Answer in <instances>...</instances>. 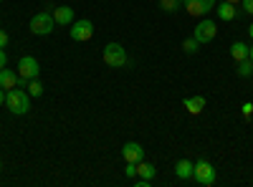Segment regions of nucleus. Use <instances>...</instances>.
Returning a JSON list of instances; mask_svg holds the SVG:
<instances>
[{
    "label": "nucleus",
    "mask_w": 253,
    "mask_h": 187,
    "mask_svg": "<svg viewBox=\"0 0 253 187\" xmlns=\"http://www.w3.org/2000/svg\"><path fill=\"white\" fill-rule=\"evenodd\" d=\"M198 40L195 38H185V43H182V48H185V53H198Z\"/></svg>",
    "instance_id": "20"
},
{
    "label": "nucleus",
    "mask_w": 253,
    "mask_h": 187,
    "mask_svg": "<svg viewBox=\"0 0 253 187\" xmlns=\"http://www.w3.org/2000/svg\"><path fill=\"white\" fill-rule=\"evenodd\" d=\"M193 170H195V162H190V159H180L175 164V175L180 180H193Z\"/></svg>",
    "instance_id": "12"
},
{
    "label": "nucleus",
    "mask_w": 253,
    "mask_h": 187,
    "mask_svg": "<svg viewBox=\"0 0 253 187\" xmlns=\"http://www.w3.org/2000/svg\"><path fill=\"white\" fill-rule=\"evenodd\" d=\"M15 86H26V81L18 76V71L13 69H0V89H15Z\"/></svg>",
    "instance_id": "9"
},
{
    "label": "nucleus",
    "mask_w": 253,
    "mask_h": 187,
    "mask_svg": "<svg viewBox=\"0 0 253 187\" xmlns=\"http://www.w3.org/2000/svg\"><path fill=\"white\" fill-rule=\"evenodd\" d=\"M28 28H31V33H36V36H48V33H53V28H56L53 13H48V10H41V13H36V15L31 18Z\"/></svg>",
    "instance_id": "2"
},
{
    "label": "nucleus",
    "mask_w": 253,
    "mask_h": 187,
    "mask_svg": "<svg viewBox=\"0 0 253 187\" xmlns=\"http://www.w3.org/2000/svg\"><path fill=\"white\" fill-rule=\"evenodd\" d=\"M180 5H182V0H160V8L165 13H175Z\"/></svg>",
    "instance_id": "19"
},
{
    "label": "nucleus",
    "mask_w": 253,
    "mask_h": 187,
    "mask_svg": "<svg viewBox=\"0 0 253 187\" xmlns=\"http://www.w3.org/2000/svg\"><path fill=\"white\" fill-rule=\"evenodd\" d=\"M124 172H126V177H129V180H134L137 177V162H126Z\"/></svg>",
    "instance_id": "21"
},
{
    "label": "nucleus",
    "mask_w": 253,
    "mask_h": 187,
    "mask_svg": "<svg viewBox=\"0 0 253 187\" xmlns=\"http://www.w3.org/2000/svg\"><path fill=\"white\" fill-rule=\"evenodd\" d=\"M185 109L193 114V116H198L205 109V96H187L185 99Z\"/></svg>",
    "instance_id": "13"
},
{
    "label": "nucleus",
    "mask_w": 253,
    "mask_h": 187,
    "mask_svg": "<svg viewBox=\"0 0 253 187\" xmlns=\"http://www.w3.org/2000/svg\"><path fill=\"white\" fill-rule=\"evenodd\" d=\"M241 5H243V10L248 15H253V0H241Z\"/></svg>",
    "instance_id": "23"
},
{
    "label": "nucleus",
    "mask_w": 253,
    "mask_h": 187,
    "mask_svg": "<svg viewBox=\"0 0 253 187\" xmlns=\"http://www.w3.org/2000/svg\"><path fill=\"white\" fill-rule=\"evenodd\" d=\"M182 5L187 8L190 15L195 18H205L210 10H215V0H182Z\"/></svg>",
    "instance_id": "8"
},
{
    "label": "nucleus",
    "mask_w": 253,
    "mask_h": 187,
    "mask_svg": "<svg viewBox=\"0 0 253 187\" xmlns=\"http://www.w3.org/2000/svg\"><path fill=\"white\" fill-rule=\"evenodd\" d=\"M157 175V170H155V164H150V162H137V177H144V180H152Z\"/></svg>",
    "instance_id": "15"
},
{
    "label": "nucleus",
    "mask_w": 253,
    "mask_h": 187,
    "mask_svg": "<svg viewBox=\"0 0 253 187\" xmlns=\"http://www.w3.org/2000/svg\"><path fill=\"white\" fill-rule=\"evenodd\" d=\"M0 3H5V0H0Z\"/></svg>",
    "instance_id": "31"
},
{
    "label": "nucleus",
    "mask_w": 253,
    "mask_h": 187,
    "mask_svg": "<svg viewBox=\"0 0 253 187\" xmlns=\"http://www.w3.org/2000/svg\"><path fill=\"white\" fill-rule=\"evenodd\" d=\"M218 36V23L215 20H210V18H203L200 23L195 26V31H193V38L198 40V43L203 46V43H210Z\"/></svg>",
    "instance_id": "5"
},
{
    "label": "nucleus",
    "mask_w": 253,
    "mask_h": 187,
    "mask_svg": "<svg viewBox=\"0 0 253 187\" xmlns=\"http://www.w3.org/2000/svg\"><path fill=\"white\" fill-rule=\"evenodd\" d=\"M241 112H243V116L248 119V116L253 114V104H251V101H246V104H243V107H241Z\"/></svg>",
    "instance_id": "22"
},
{
    "label": "nucleus",
    "mask_w": 253,
    "mask_h": 187,
    "mask_svg": "<svg viewBox=\"0 0 253 187\" xmlns=\"http://www.w3.org/2000/svg\"><path fill=\"white\" fill-rule=\"evenodd\" d=\"M38 74H41V66H38V61L33 56H23V58L18 61V76L23 78L26 84H28L31 78H38Z\"/></svg>",
    "instance_id": "6"
},
{
    "label": "nucleus",
    "mask_w": 253,
    "mask_h": 187,
    "mask_svg": "<svg viewBox=\"0 0 253 187\" xmlns=\"http://www.w3.org/2000/svg\"><path fill=\"white\" fill-rule=\"evenodd\" d=\"M215 13H218L220 20H233V18L238 15V8H236L233 3H225V0H223L220 5H215Z\"/></svg>",
    "instance_id": "14"
},
{
    "label": "nucleus",
    "mask_w": 253,
    "mask_h": 187,
    "mask_svg": "<svg viewBox=\"0 0 253 187\" xmlns=\"http://www.w3.org/2000/svg\"><path fill=\"white\" fill-rule=\"evenodd\" d=\"M101 56H104V61H107V66H112V69H124L126 64H129L126 51L119 43H107L104 51H101Z\"/></svg>",
    "instance_id": "4"
},
{
    "label": "nucleus",
    "mask_w": 253,
    "mask_h": 187,
    "mask_svg": "<svg viewBox=\"0 0 253 187\" xmlns=\"http://www.w3.org/2000/svg\"><path fill=\"white\" fill-rule=\"evenodd\" d=\"M5 104V94H3V89H0V107Z\"/></svg>",
    "instance_id": "26"
},
{
    "label": "nucleus",
    "mask_w": 253,
    "mask_h": 187,
    "mask_svg": "<svg viewBox=\"0 0 253 187\" xmlns=\"http://www.w3.org/2000/svg\"><path fill=\"white\" fill-rule=\"evenodd\" d=\"M193 180H195L198 185H203V187H213L215 180H218V172H215V167H213L208 159H200V162H195Z\"/></svg>",
    "instance_id": "3"
},
{
    "label": "nucleus",
    "mask_w": 253,
    "mask_h": 187,
    "mask_svg": "<svg viewBox=\"0 0 253 187\" xmlns=\"http://www.w3.org/2000/svg\"><path fill=\"white\" fill-rule=\"evenodd\" d=\"M5 104H8V109H10V114H15V116H23V114H28L31 112V94H28V89L23 86H15V89H8V94H5Z\"/></svg>",
    "instance_id": "1"
},
{
    "label": "nucleus",
    "mask_w": 253,
    "mask_h": 187,
    "mask_svg": "<svg viewBox=\"0 0 253 187\" xmlns=\"http://www.w3.org/2000/svg\"><path fill=\"white\" fill-rule=\"evenodd\" d=\"M5 46H8V33L0 28V48H5Z\"/></svg>",
    "instance_id": "24"
},
{
    "label": "nucleus",
    "mask_w": 253,
    "mask_h": 187,
    "mask_svg": "<svg viewBox=\"0 0 253 187\" xmlns=\"http://www.w3.org/2000/svg\"><path fill=\"white\" fill-rule=\"evenodd\" d=\"M225 3H233V5H238V3H241V0H225Z\"/></svg>",
    "instance_id": "29"
},
{
    "label": "nucleus",
    "mask_w": 253,
    "mask_h": 187,
    "mask_svg": "<svg viewBox=\"0 0 253 187\" xmlns=\"http://www.w3.org/2000/svg\"><path fill=\"white\" fill-rule=\"evenodd\" d=\"M69 33H71L74 40H79V43H86V40L94 36V23L91 20H74Z\"/></svg>",
    "instance_id": "7"
},
{
    "label": "nucleus",
    "mask_w": 253,
    "mask_h": 187,
    "mask_svg": "<svg viewBox=\"0 0 253 187\" xmlns=\"http://www.w3.org/2000/svg\"><path fill=\"white\" fill-rule=\"evenodd\" d=\"M236 71H238V76H243V78L251 76V74H253V61H251V58L238 61V69H236Z\"/></svg>",
    "instance_id": "17"
},
{
    "label": "nucleus",
    "mask_w": 253,
    "mask_h": 187,
    "mask_svg": "<svg viewBox=\"0 0 253 187\" xmlns=\"http://www.w3.org/2000/svg\"><path fill=\"white\" fill-rule=\"evenodd\" d=\"M0 170H3V162H0Z\"/></svg>",
    "instance_id": "30"
},
{
    "label": "nucleus",
    "mask_w": 253,
    "mask_h": 187,
    "mask_svg": "<svg viewBox=\"0 0 253 187\" xmlns=\"http://www.w3.org/2000/svg\"><path fill=\"white\" fill-rule=\"evenodd\" d=\"M26 89H28L31 96H41V94H43V84H41L38 78H31L28 84H26Z\"/></svg>",
    "instance_id": "18"
},
{
    "label": "nucleus",
    "mask_w": 253,
    "mask_h": 187,
    "mask_svg": "<svg viewBox=\"0 0 253 187\" xmlns=\"http://www.w3.org/2000/svg\"><path fill=\"white\" fill-rule=\"evenodd\" d=\"M248 58H251V61H253V46H251V48H248Z\"/></svg>",
    "instance_id": "28"
},
{
    "label": "nucleus",
    "mask_w": 253,
    "mask_h": 187,
    "mask_svg": "<svg viewBox=\"0 0 253 187\" xmlns=\"http://www.w3.org/2000/svg\"><path fill=\"white\" fill-rule=\"evenodd\" d=\"M230 56L236 58V64L243 58H248V43H243V40H236L233 46H230Z\"/></svg>",
    "instance_id": "16"
},
{
    "label": "nucleus",
    "mask_w": 253,
    "mask_h": 187,
    "mask_svg": "<svg viewBox=\"0 0 253 187\" xmlns=\"http://www.w3.org/2000/svg\"><path fill=\"white\" fill-rule=\"evenodd\" d=\"M5 66H8V53L0 48V69H5Z\"/></svg>",
    "instance_id": "25"
},
{
    "label": "nucleus",
    "mask_w": 253,
    "mask_h": 187,
    "mask_svg": "<svg viewBox=\"0 0 253 187\" xmlns=\"http://www.w3.org/2000/svg\"><path fill=\"white\" fill-rule=\"evenodd\" d=\"M248 36H251V40H253V23L248 26Z\"/></svg>",
    "instance_id": "27"
},
{
    "label": "nucleus",
    "mask_w": 253,
    "mask_h": 187,
    "mask_svg": "<svg viewBox=\"0 0 253 187\" xmlns=\"http://www.w3.org/2000/svg\"><path fill=\"white\" fill-rule=\"evenodd\" d=\"M122 157H124V162H142L144 159V147L139 142H126L122 147Z\"/></svg>",
    "instance_id": "10"
},
{
    "label": "nucleus",
    "mask_w": 253,
    "mask_h": 187,
    "mask_svg": "<svg viewBox=\"0 0 253 187\" xmlns=\"http://www.w3.org/2000/svg\"><path fill=\"white\" fill-rule=\"evenodd\" d=\"M53 20H56V26H71L74 23V8H69V5H58V8H53Z\"/></svg>",
    "instance_id": "11"
}]
</instances>
